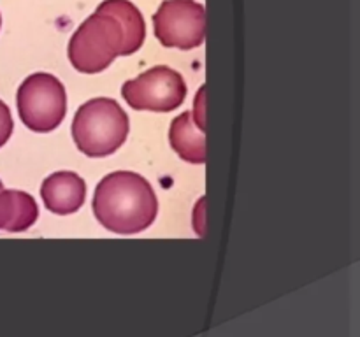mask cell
Wrapping results in <instances>:
<instances>
[{
  "instance_id": "cell-1",
  "label": "cell",
  "mask_w": 360,
  "mask_h": 337,
  "mask_svg": "<svg viewBox=\"0 0 360 337\" xmlns=\"http://www.w3.org/2000/svg\"><path fill=\"white\" fill-rule=\"evenodd\" d=\"M95 218L115 234H139L155 221L158 200L150 181L130 171H116L101 179L91 202Z\"/></svg>"
},
{
  "instance_id": "cell-2",
  "label": "cell",
  "mask_w": 360,
  "mask_h": 337,
  "mask_svg": "<svg viewBox=\"0 0 360 337\" xmlns=\"http://www.w3.org/2000/svg\"><path fill=\"white\" fill-rule=\"evenodd\" d=\"M127 32L118 18L98 6L79 25L69 41L70 63L83 74H97L108 69L116 56H127Z\"/></svg>"
},
{
  "instance_id": "cell-3",
  "label": "cell",
  "mask_w": 360,
  "mask_h": 337,
  "mask_svg": "<svg viewBox=\"0 0 360 337\" xmlns=\"http://www.w3.org/2000/svg\"><path fill=\"white\" fill-rule=\"evenodd\" d=\"M129 136V116L112 98L84 102L72 119V139L90 158H104L118 151Z\"/></svg>"
},
{
  "instance_id": "cell-4",
  "label": "cell",
  "mask_w": 360,
  "mask_h": 337,
  "mask_svg": "<svg viewBox=\"0 0 360 337\" xmlns=\"http://www.w3.org/2000/svg\"><path fill=\"white\" fill-rule=\"evenodd\" d=\"M16 104L27 128L39 133L51 132L65 118V86L58 77L48 72L32 74L18 88Z\"/></svg>"
},
{
  "instance_id": "cell-5",
  "label": "cell",
  "mask_w": 360,
  "mask_h": 337,
  "mask_svg": "<svg viewBox=\"0 0 360 337\" xmlns=\"http://www.w3.org/2000/svg\"><path fill=\"white\" fill-rule=\"evenodd\" d=\"M127 104L136 111L171 112L185 102L186 84L178 70L157 65L122 86Z\"/></svg>"
},
{
  "instance_id": "cell-6",
  "label": "cell",
  "mask_w": 360,
  "mask_h": 337,
  "mask_svg": "<svg viewBox=\"0 0 360 337\" xmlns=\"http://www.w3.org/2000/svg\"><path fill=\"white\" fill-rule=\"evenodd\" d=\"M153 27L165 48H199L206 39V7L195 0H164L153 14Z\"/></svg>"
},
{
  "instance_id": "cell-7",
  "label": "cell",
  "mask_w": 360,
  "mask_h": 337,
  "mask_svg": "<svg viewBox=\"0 0 360 337\" xmlns=\"http://www.w3.org/2000/svg\"><path fill=\"white\" fill-rule=\"evenodd\" d=\"M41 197L44 206L55 214H72L79 211L86 197V183L70 171L53 172L42 181Z\"/></svg>"
},
{
  "instance_id": "cell-8",
  "label": "cell",
  "mask_w": 360,
  "mask_h": 337,
  "mask_svg": "<svg viewBox=\"0 0 360 337\" xmlns=\"http://www.w3.org/2000/svg\"><path fill=\"white\" fill-rule=\"evenodd\" d=\"M169 140L172 150L185 161L197 165L206 161V132L193 121L192 111L183 112L172 119Z\"/></svg>"
},
{
  "instance_id": "cell-9",
  "label": "cell",
  "mask_w": 360,
  "mask_h": 337,
  "mask_svg": "<svg viewBox=\"0 0 360 337\" xmlns=\"http://www.w3.org/2000/svg\"><path fill=\"white\" fill-rule=\"evenodd\" d=\"M34 197L21 190H0V230L25 232L37 221Z\"/></svg>"
},
{
  "instance_id": "cell-10",
  "label": "cell",
  "mask_w": 360,
  "mask_h": 337,
  "mask_svg": "<svg viewBox=\"0 0 360 337\" xmlns=\"http://www.w3.org/2000/svg\"><path fill=\"white\" fill-rule=\"evenodd\" d=\"M13 116H11L9 107L4 100H0V147L9 140V137L13 136Z\"/></svg>"
},
{
  "instance_id": "cell-11",
  "label": "cell",
  "mask_w": 360,
  "mask_h": 337,
  "mask_svg": "<svg viewBox=\"0 0 360 337\" xmlns=\"http://www.w3.org/2000/svg\"><path fill=\"white\" fill-rule=\"evenodd\" d=\"M4 188V185H2V181H0V190H2Z\"/></svg>"
},
{
  "instance_id": "cell-12",
  "label": "cell",
  "mask_w": 360,
  "mask_h": 337,
  "mask_svg": "<svg viewBox=\"0 0 360 337\" xmlns=\"http://www.w3.org/2000/svg\"><path fill=\"white\" fill-rule=\"evenodd\" d=\"M0 27H2V16H0Z\"/></svg>"
}]
</instances>
